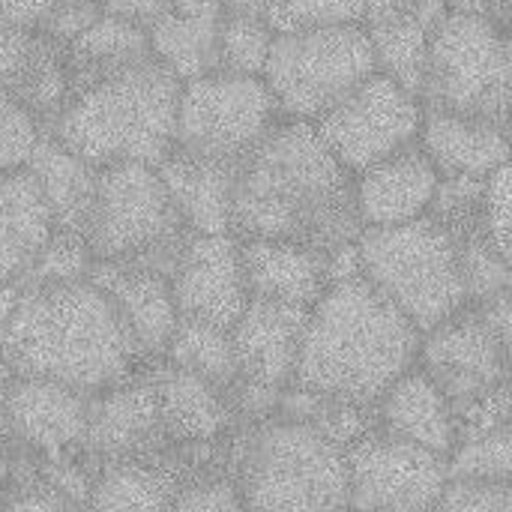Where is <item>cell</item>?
<instances>
[{"label":"cell","mask_w":512,"mask_h":512,"mask_svg":"<svg viewBox=\"0 0 512 512\" xmlns=\"http://www.w3.org/2000/svg\"><path fill=\"white\" fill-rule=\"evenodd\" d=\"M360 231L354 177L321 144L312 123L276 120L237 168L231 234L336 252Z\"/></svg>","instance_id":"1"},{"label":"cell","mask_w":512,"mask_h":512,"mask_svg":"<svg viewBox=\"0 0 512 512\" xmlns=\"http://www.w3.org/2000/svg\"><path fill=\"white\" fill-rule=\"evenodd\" d=\"M0 357L18 378L99 396L147 363L114 303L90 282L21 288Z\"/></svg>","instance_id":"2"},{"label":"cell","mask_w":512,"mask_h":512,"mask_svg":"<svg viewBox=\"0 0 512 512\" xmlns=\"http://www.w3.org/2000/svg\"><path fill=\"white\" fill-rule=\"evenodd\" d=\"M420 330L363 276L333 282L309 309L288 387L375 408L420 354Z\"/></svg>","instance_id":"3"},{"label":"cell","mask_w":512,"mask_h":512,"mask_svg":"<svg viewBox=\"0 0 512 512\" xmlns=\"http://www.w3.org/2000/svg\"><path fill=\"white\" fill-rule=\"evenodd\" d=\"M180 87L177 75L147 60L72 93L45 135L96 171L126 162L156 168L174 147Z\"/></svg>","instance_id":"4"},{"label":"cell","mask_w":512,"mask_h":512,"mask_svg":"<svg viewBox=\"0 0 512 512\" xmlns=\"http://www.w3.org/2000/svg\"><path fill=\"white\" fill-rule=\"evenodd\" d=\"M234 486L249 512H348L345 450L279 414L249 429Z\"/></svg>","instance_id":"5"},{"label":"cell","mask_w":512,"mask_h":512,"mask_svg":"<svg viewBox=\"0 0 512 512\" xmlns=\"http://www.w3.org/2000/svg\"><path fill=\"white\" fill-rule=\"evenodd\" d=\"M360 276L426 336L468 306L453 237L420 216L405 225L363 228L354 240Z\"/></svg>","instance_id":"6"},{"label":"cell","mask_w":512,"mask_h":512,"mask_svg":"<svg viewBox=\"0 0 512 512\" xmlns=\"http://www.w3.org/2000/svg\"><path fill=\"white\" fill-rule=\"evenodd\" d=\"M189 237L192 231L180 219L156 168L126 162L99 171L84 234L93 261L171 276Z\"/></svg>","instance_id":"7"},{"label":"cell","mask_w":512,"mask_h":512,"mask_svg":"<svg viewBox=\"0 0 512 512\" xmlns=\"http://www.w3.org/2000/svg\"><path fill=\"white\" fill-rule=\"evenodd\" d=\"M510 30L468 12H447L429 39L423 108L510 129Z\"/></svg>","instance_id":"8"},{"label":"cell","mask_w":512,"mask_h":512,"mask_svg":"<svg viewBox=\"0 0 512 512\" xmlns=\"http://www.w3.org/2000/svg\"><path fill=\"white\" fill-rule=\"evenodd\" d=\"M375 75L363 24L276 33L264 66V87L282 120L315 123L354 87Z\"/></svg>","instance_id":"9"},{"label":"cell","mask_w":512,"mask_h":512,"mask_svg":"<svg viewBox=\"0 0 512 512\" xmlns=\"http://www.w3.org/2000/svg\"><path fill=\"white\" fill-rule=\"evenodd\" d=\"M276 120L282 117L261 78L210 72L183 81L171 150L240 165Z\"/></svg>","instance_id":"10"},{"label":"cell","mask_w":512,"mask_h":512,"mask_svg":"<svg viewBox=\"0 0 512 512\" xmlns=\"http://www.w3.org/2000/svg\"><path fill=\"white\" fill-rule=\"evenodd\" d=\"M423 105L396 81L375 72L342 102L324 111L312 129L333 159L351 174H363L375 162L408 147L420 135Z\"/></svg>","instance_id":"11"},{"label":"cell","mask_w":512,"mask_h":512,"mask_svg":"<svg viewBox=\"0 0 512 512\" xmlns=\"http://www.w3.org/2000/svg\"><path fill=\"white\" fill-rule=\"evenodd\" d=\"M348 512L435 510L447 486V459L378 429L345 447Z\"/></svg>","instance_id":"12"},{"label":"cell","mask_w":512,"mask_h":512,"mask_svg":"<svg viewBox=\"0 0 512 512\" xmlns=\"http://www.w3.org/2000/svg\"><path fill=\"white\" fill-rule=\"evenodd\" d=\"M6 423L9 444L15 441L24 450V456H39L45 459V465L78 462V453H90V396L75 393L63 384L15 375L9 387Z\"/></svg>","instance_id":"13"},{"label":"cell","mask_w":512,"mask_h":512,"mask_svg":"<svg viewBox=\"0 0 512 512\" xmlns=\"http://www.w3.org/2000/svg\"><path fill=\"white\" fill-rule=\"evenodd\" d=\"M168 279L180 318L231 330L249 306L240 240L234 234H192Z\"/></svg>","instance_id":"14"},{"label":"cell","mask_w":512,"mask_h":512,"mask_svg":"<svg viewBox=\"0 0 512 512\" xmlns=\"http://www.w3.org/2000/svg\"><path fill=\"white\" fill-rule=\"evenodd\" d=\"M87 447L102 465L171 453L174 444L165 435L150 375H135L120 387L90 396Z\"/></svg>","instance_id":"15"},{"label":"cell","mask_w":512,"mask_h":512,"mask_svg":"<svg viewBox=\"0 0 512 512\" xmlns=\"http://www.w3.org/2000/svg\"><path fill=\"white\" fill-rule=\"evenodd\" d=\"M0 93L45 135L72 96L66 48L39 30H0Z\"/></svg>","instance_id":"16"},{"label":"cell","mask_w":512,"mask_h":512,"mask_svg":"<svg viewBox=\"0 0 512 512\" xmlns=\"http://www.w3.org/2000/svg\"><path fill=\"white\" fill-rule=\"evenodd\" d=\"M441 174L414 141L354 177V204L363 228L405 225L429 213Z\"/></svg>","instance_id":"17"},{"label":"cell","mask_w":512,"mask_h":512,"mask_svg":"<svg viewBox=\"0 0 512 512\" xmlns=\"http://www.w3.org/2000/svg\"><path fill=\"white\" fill-rule=\"evenodd\" d=\"M306 321L309 309L303 306L252 297L237 324L231 327L240 378L285 390L294 378Z\"/></svg>","instance_id":"18"},{"label":"cell","mask_w":512,"mask_h":512,"mask_svg":"<svg viewBox=\"0 0 512 512\" xmlns=\"http://www.w3.org/2000/svg\"><path fill=\"white\" fill-rule=\"evenodd\" d=\"M87 279L114 303L144 360H162L180 318L171 294V279L147 267L105 261H93Z\"/></svg>","instance_id":"19"},{"label":"cell","mask_w":512,"mask_h":512,"mask_svg":"<svg viewBox=\"0 0 512 512\" xmlns=\"http://www.w3.org/2000/svg\"><path fill=\"white\" fill-rule=\"evenodd\" d=\"M249 300L312 309L330 288V252L282 240H240Z\"/></svg>","instance_id":"20"},{"label":"cell","mask_w":512,"mask_h":512,"mask_svg":"<svg viewBox=\"0 0 512 512\" xmlns=\"http://www.w3.org/2000/svg\"><path fill=\"white\" fill-rule=\"evenodd\" d=\"M375 429L441 459H447L459 441L447 396L417 363L375 402Z\"/></svg>","instance_id":"21"},{"label":"cell","mask_w":512,"mask_h":512,"mask_svg":"<svg viewBox=\"0 0 512 512\" xmlns=\"http://www.w3.org/2000/svg\"><path fill=\"white\" fill-rule=\"evenodd\" d=\"M417 144L441 177H489L510 165V129L423 108Z\"/></svg>","instance_id":"22"},{"label":"cell","mask_w":512,"mask_h":512,"mask_svg":"<svg viewBox=\"0 0 512 512\" xmlns=\"http://www.w3.org/2000/svg\"><path fill=\"white\" fill-rule=\"evenodd\" d=\"M240 165L171 150L156 174L192 234H231V198Z\"/></svg>","instance_id":"23"},{"label":"cell","mask_w":512,"mask_h":512,"mask_svg":"<svg viewBox=\"0 0 512 512\" xmlns=\"http://www.w3.org/2000/svg\"><path fill=\"white\" fill-rule=\"evenodd\" d=\"M150 378L156 387L162 426L171 444L201 447V444L219 441L231 429L234 414H231L228 396L219 387L168 363L159 366Z\"/></svg>","instance_id":"24"},{"label":"cell","mask_w":512,"mask_h":512,"mask_svg":"<svg viewBox=\"0 0 512 512\" xmlns=\"http://www.w3.org/2000/svg\"><path fill=\"white\" fill-rule=\"evenodd\" d=\"M54 234L51 210L27 168L0 174V282L18 285Z\"/></svg>","instance_id":"25"},{"label":"cell","mask_w":512,"mask_h":512,"mask_svg":"<svg viewBox=\"0 0 512 512\" xmlns=\"http://www.w3.org/2000/svg\"><path fill=\"white\" fill-rule=\"evenodd\" d=\"M186 483L189 477L171 453L108 462L90 486L87 512H168Z\"/></svg>","instance_id":"26"},{"label":"cell","mask_w":512,"mask_h":512,"mask_svg":"<svg viewBox=\"0 0 512 512\" xmlns=\"http://www.w3.org/2000/svg\"><path fill=\"white\" fill-rule=\"evenodd\" d=\"M222 9L213 0H180L147 27L153 60L180 81L213 72Z\"/></svg>","instance_id":"27"},{"label":"cell","mask_w":512,"mask_h":512,"mask_svg":"<svg viewBox=\"0 0 512 512\" xmlns=\"http://www.w3.org/2000/svg\"><path fill=\"white\" fill-rule=\"evenodd\" d=\"M24 168L33 174V180L51 210L54 228L84 237L90 213H93V201H96L99 171L90 168L87 162H81L78 156H72L69 150H63L48 135H39Z\"/></svg>","instance_id":"28"},{"label":"cell","mask_w":512,"mask_h":512,"mask_svg":"<svg viewBox=\"0 0 512 512\" xmlns=\"http://www.w3.org/2000/svg\"><path fill=\"white\" fill-rule=\"evenodd\" d=\"M444 15H447L444 0H426L411 15L378 21V24H363L369 45H372L375 72L396 81L417 102L423 96V81H426L429 39H432L435 24Z\"/></svg>","instance_id":"29"},{"label":"cell","mask_w":512,"mask_h":512,"mask_svg":"<svg viewBox=\"0 0 512 512\" xmlns=\"http://www.w3.org/2000/svg\"><path fill=\"white\" fill-rule=\"evenodd\" d=\"M147 60H153L147 30L102 12L96 24H90L78 39L66 45L69 87L72 93H78L96 81H105Z\"/></svg>","instance_id":"30"},{"label":"cell","mask_w":512,"mask_h":512,"mask_svg":"<svg viewBox=\"0 0 512 512\" xmlns=\"http://www.w3.org/2000/svg\"><path fill=\"white\" fill-rule=\"evenodd\" d=\"M162 360L168 366H177L204 378L222 393L231 390L234 381L240 378L231 330H222L216 324L195 321V318H177V327L168 339Z\"/></svg>","instance_id":"31"},{"label":"cell","mask_w":512,"mask_h":512,"mask_svg":"<svg viewBox=\"0 0 512 512\" xmlns=\"http://www.w3.org/2000/svg\"><path fill=\"white\" fill-rule=\"evenodd\" d=\"M273 30L264 21V15H243V12H222L219 36H216V60L213 72L222 75H243V78H261Z\"/></svg>","instance_id":"32"},{"label":"cell","mask_w":512,"mask_h":512,"mask_svg":"<svg viewBox=\"0 0 512 512\" xmlns=\"http://www.w3.org/2000/svg\"><path fill=\"white\" fill-rule=\"evenodd\" d=\"M512 477V429H495L477 438H465L447 456V480H480L510 483Z\"/></svg>","instance_id":"33"},{"label":"cell","mask_w":512,"mask_h":512,"mask_svg":"<svg viewBox=\"0 0 512 512\" xmlns=\"http://www.w3.org/2000/svg\"><path fill=\"white\" fill-rule=\"evenodd\" d=\"M90 267H93V255H90L87 240L81 234H69V231L54 228L51 240L42 246V252L36 255V261L24 273L18 288L84 282L90 276Z\"/></svg>","instance_id":"34"},{"label":"cell","mask_w":512,"mask_h":512,"mask_svg":"<svg viewBox=\"0 0 512 512\" xmlns=\"http://www.w3.org/2000/svg\"><path fill=\"white\" fill-rule=\"evenodd\" d=\"M264 21L273 33H297L336 24H363L360 0H264Z\"/></svg>","instance_id":"35"},{"label":"cell","mask_w":512,"mask_h":512,"mask_svg":"<svg viewBox=\"0 0 512 512\" xmlns=\"http://www.w3.org/2000/svg\"><path fill=\"white\" fill-rule=\"evenodd\" d=\"M456 252H459V273L468 303H480L510 291V258L498 252L489 234H474L459 240Z\"/></svg>","instance_id":"36"},{"label":"cell","mask_w":512,"mask_h":512,"mask_svg":"<svg viewBox=\"0 0 512 512\" xmlns=\"http://www.w3.org/2000/svg\"><path fill=\"white\" fill-rule=\"evenodd\" d=\"M432 512H512L510 483L447 480Z\"/></svg>","instance_id":"37"},{"label":"cell","mask_w":512,"mask_h":512,"mask_svg":"<svg viewBox=\"0 0 512 512\" xmlns=\"http://www.w3.org/2000/svg\"><path fill=\"white\" fill-rule=\"evenodd\" d=\"M39 135V126L0 93V174L24 168Z\"/></svg>","instance_id":"38"},{"label":"cell","mask_w":512,"mask_h":512,"mask_svg":"<svg viewBox=\"0 0 512 512\" xmlns=\"http://www.w3.org/2000/svg\"><path fill=\"white\" fill-rule=\"evenodd\" d=\"M483 225L489 240L504 258H512V213H510V165H501L486 177L483 192Z\"/></svg>","instance_id":"39"},{"label":"cell","mask_w":512,"mask_h":512,"mask_svg":"<svg viewBox=\"0 0 512 512\" xmlns=\"http://www.w3.org/2000/svg\"><path fill=\"white\" fill-rule=\"evenodd\" d=\"M168 512H243V501L234 480L195 477L177 492Z\"/></svg>","instance_id":"40"},{"label":"cell","mask_w":512,"mask_h":512,"mask_svg":"<svg viewBox=\"0 0 512 512\" xmlns=\"http://www.w3.org/2000/svg\"><path fill=\"white\" fill-rule=\"evenodd\" d=\"M99 18H102L99 0H57L51 6V12L45 15V21L39 24V33L66 48L72 39H78Z\"/></svg>","instance_id":"41"},{"label":"cell","mask_w":512,"mask_h":512,"mask_svg":"<svg viewBox=\"0 0 512 512\" xmlns=\"http://www.w3.org/2000/svg\"><path fill=\"white\" fill-rule=\"evenodd\" d=\"M3 512H87V504H81L39 480H27L6 495Z\"/></svg>","instance_id":"42"},{"label":"cell","mask_w":512,"mask_h":512,"mask_svg":"<svg viewBox=\"0 0 512 512\" xmlns=\"http://www.w3.org/2000/svg\"><path fill=\"white\" fill-rule=\"evenodd\" d=\"M99 3H102L105 15L132 21L147 30L156 18H162L168 9H174L180 0H99Z\"/></svg>","instance_id":"43"},{"label":"cell","mask_w":512,"mask_h":512,"mask_svg":"<svg viewBox=\"0 0 512 512\" xmlns=\"http://www.w3.org/2000/svg\"><path fill=\"white\" fill-rule=\"evenodd\" d=\"M57 0H0V30H39Z\"/></svg>","instance_id":"44"},{"label":"cell","mask_w":512,"mask_h":512,"mask_svg":"<svg viewBox=\"0 0 512 512\" xmlns=\"http://www.w3.org/2000/svg\"><path fill=\"white\" fill-rule=\"evenodd\" d=\"M447 12H468V15H480L489 18L492 24L510 30L512 0H444Z\"/></svg>","instance_id":"45"},{"label":"cell","mask_w":512,"mask_h":512,"mask_svg":"<svg viewBox=\"0 0 512 512\" xmlns=\"http://www.w3.org/2000/svg\"><path fill=\"white\" fill-rule=\"evenodd\" d=\"M360 3H363V24H378V21L411 15L426 0H360Z\"/></svg>","instance_id":"46"},{"label":"cell","mask_w":512,"mask_h":512,"mask_svg":"<svg viewBox=\"0 0 512 512\" xmlns=\"http://www.w3.org/2000/svg\"><path fill=\"white\" fill-rule=\"evenodd\" d=\"M15 372L6 366V360L0 357V456L9 447V423H6V405H9V387H12Z\"/></svg>","instance_id":"47"},{"label":"cell","mask_w":512,"mask_h":512,"mask_svg":"<svg viewBox=\"0 0 512 512\" xmlns=\"http://www.w3.org/2000/svg\"><path fill=\"white\" fill-rule=\"evenodd\" d=\"M18 294H21L18 285L0 282V348H3V339H6V330H9V321L15 312V303H18Z\"/></svg>","instance_id":"48"},{"label":"cell","mask_w":512,"mask_h":512,"mask_svg":"<svg viewBox=\"0 0 512 512\" xmlns=\"http://www.w3.org/2000/svg\"><path fill=\"white\" fill-rule=\"evenodd\" d=\"M222 12H243V15H261L264 0H213Z\"/></svg>","instance_id":"49"},{"label":"cell","mask_w":512,"mask_h":512,"mask_svg":"<svg viewBox=\"0 0 512 512\" xmlns=\"http://www.w3.org/2000/svg\"><path fill=\"white\" fill-rule=\"evenodd\" d=\"M3 501H6V495H3V489H0V512H3Z\"/></svg>","instance_id":"50"},{"label":"cell","mask_w":512,"mask_h":512,"mask_svg":"<svg viewBox=\"0 0 512 512\" xmlns=\"http://www.w3.org/2000/svg\"><path fill=\"white\" fill-rule=\"evenodd\" d=\"M423 512H432V510H423Z\"/></svg>","instance_id":"51"},{"label":"cell","mask_w":512,"mask_h":512,"mask_svg":"<svg viewBox=\"0 0 512 512\" xmlns=\"http://www.w3.org/2000/svg\"><path fill=\"white\" fill-rule=\"evenodd\" d=\"M243 512H249V510H243Z\"/></svg>","instance_id":"52"}]
</instances>
